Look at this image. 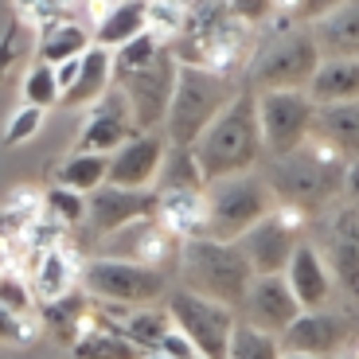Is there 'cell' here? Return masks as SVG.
<instances>
[{"instance_id": "6da1fadb", "label": "cell", "mask_w": 359, "mask_h": 359, "mask_svg": "<svg viewBox=\"0 0 359 359\" xmlns=\"http://www.w3.org/2000/svg\"><path fill=\"white\" fill-rule=\"evenodd\" d=\"M348 164L351 156H344L332 141H324L320 133H309L301 149H293L285 156H269L262 180H266V188L273 191L278 203L313 211V207H328L344 196Z\"/></svg>"}, {"instance_id": "7a4b0ae2", "label": "cell", "mask_w": 359, "mask_h": 359, "mask_svg": "<svg viewBox=\"0 0 359 359\" xmlns=\"http://www.w3.org/2000/svg\"><path fill=\"white\" fill-rule=\"evenodd\" d=\"M203 180H223V176H243L254 172L262 161V137H258V117H254V90L238 86L234 98L219 109V117L191 144Z\"/></svg>"}, {"instance_id": "3957f363", "label": "cell", "mask_w": 359, "mask_h": 359, "mask_svg": "<svg viewBox=\"0 0 359 359\" xmlns=\"http://www.w3.org/2000/svg\"><path fill=\"white\" fill-rule=\"evenodd\" d=\"M176 269L184 273V289L226 309L243 305L246 285L254 278L238 243H219V238H188V243H180Z\"/></svg>"}, {"instance_id": "277c9868", "label": "cell", "mask_w": 359, "mask_h": 359, "mask_svg": "<svg viewBox=\"0 0 359 359\" xmlns=\"http://www.w3.org/2000/svg\"><path fill=\"white\" fill-rule=\"evenodd\" d=\"M238 86H243L238 79H223V74L199 71V67H176L168 114H164V141L176 149H191L196 137L215 121Z\"/></svg>"}, {"instance_id": "5b68a950", "label": "cell", "mask_w": 359, "mask_h": 359, "mask_svg": "<svg viewBox=\"0 0 359 359\" xmlns=\"http://www.w3.org/2000/svg\"><path fill=\"white\" fill-rule=\"evenodd\" d=\"M79 289L94 301V305L106 309H144L161 301L168 293V273L149 266H137V262L126 258H109V254H98V258H86L79 269Z\"/></svg>"}, {"instance_id": "8992f818", "label": "cell", "mask_w": 359, "mask_h": 359, "mask_svg": "<svg viewBox=\"0 0 359 359\" xmlns=\"http://www.w3.org/2000/svg\"><path fill=\"white\" fill-rule=\"evenodd\" d=\"M316 63H320V51H316L309 27H285L250 51L243 86H250L254 94H262V90H305Z\"/></svg>"}, {"instance_id": "52a82bcc", "label": "cell", "mask_w": 359, "mask_h": 359, "mask_svg": "<svg viewBox=\"0 0 359 359\" xmlns=\"http://www.w3.org/2000/svg\"><path fill=\"white\" fill-rule=\"evenodd\" d=\"M203 196H207V238H219V243H238L278 203L258 172L207 180Z\"/></svg>"}, {"instance_id": "ba28073f", "label": "cell", "mask_w": 359, "mask_h": 359, "mask_svg": "<svg viewBox=\"0 0 359 359\" xmlns=\"http://www.w3.org/2000/svg\"><path fill=\"white\" fill-rule=\"evenodd\" d=\"M316 106L305 98V90H262L254 94V117H258L262 156H285L305 144L313 133Z\"/></svg>"}, {"instance_id": "9c48e42d", "label": "cell", "mask_w": 359, "mask_h": 359, "mask_svg": "<svg viewBox=\"0 0 359 359\" xmlns=\"http://www.w3.org/2000/svg\"><path fill=\"white\" fill-rule=\"evenodd\" d=\"M164 313H168L172 328H176L191 348L199 351L203 359H223L226 340H231V328H234V309L215 305L207 297L191 293V289H172L168 301H164Z\"/></svg>"}, {"instance_id": "30bf717a", "label": "cell", "mask_w": 359, "mask_h": 359, "mask_svg": "<svg viewBox=\"0 0 359 359\" xmlns=\"http://www.w3.org/2000/svg\"><path fill=\"white\" fill-rule=\"evenodd\" d=\"M305 223H309V211H301L293 203H273V211L238 238V250H243L254 278H262V273H281L285 269L293 246L301 243Z\"/></svg>"}, {"instance_id": "8fae6325", "label": "cell", "mask_w": 359, "mask_h": 359, "mask_svg": "<svg viewBox=\"0 0 359 359\" xmlns=\"http://www.w3.org/2000/svg\"><path fill=\"white\" fill-rule=\"evenodd\" d=\"M172 82H176V59L168 55V47H164L149 67L114 79V86L126 94V106H129V117H133L137 133H156V129L164 126Z\"/></svg>"}, {"instance_id": "7c38bea8", "label": "cell", "mask_w": 359, "mask_h": 359, "mask_svg": "<svg viewBox=\"0 0 359 359\" xmlns=\"http://www.w3.org/2000/svg\"><path fill=\"white\" fill-rule=\"evenodd\" d=\"M278 344L281 351H293V355L332 359L351 348V320L332 313V309H309V313H297L281 328Z\"/></svg>"}, {"instance_id": "4fadbf2b", "label": "cell", "mask_w": 359, "mask_h": 359, "mask_svg": "<svg viewBox=\"0 0 359 359\" xmlns=\"http://www.w3.org/2000/svg\"><path fill=\"white\" fill-rule=\"evenodd\" d=\"M153 211H156L153 191H129V188L102 184L98 191L86 196L82 231H86L94 243H106L109 234L126 231V226H133V223H144V219H153Z\"/></svg>"}, {"instance_id": "5bb4252c", "label": "cell", "mask_w": 359, "mask_h": 359, "mask_svg": "<svg viewBox=\"0 0 359 359\" xmlns=\"http://www.w3.org/2000/svg\"><path fill=\"white\" fill-rule=\"evenodd\" d=\"M164 153H168V141L161 133H133L106 156V184L129 191H153Z\"/></svg>"}, {"instance_id": "9a60e30c", "label": "cell", "mask_w": 359, "mask_h": 359, "mask_svg": "<svg viewBox=\"0 0 359 359\" xmlns=\"http://www.w3.org/2000/svg\"><path fill=\"white\" fill-rule=\"evenodd\" d=\"M133 117H129L126 94L117 86H109L94 106H86V121L79 129V141H74V153H98L109 156L117 144H126L133 137Z\"/></svg>"}, {"instance_id": "2e32d148", "label": "cell", "mask_w": 359, "mask_h": 359, "mask_svg": "<svg viewBox=\"0 0 359 359\" xmlns=\"http://www.w3.org/2000/svg\"><path fill=\"white\" fill-rule=\"evenodd\" d=\"M79 269H82V258H79V250H74V234L63 246L32 254V258L20 262V273H24L27 289L36 297V305L55 301V297H67L71 289H79Z\"/></svg>"}, {"instance_id": "e0dca14e", "label": "cell", "mask_w": 359, "mask_h": 359, "mask_svg": "<svg viewBox=\"0 0 359 359\" xmlns=\"http://www.w3.org/2000/svg\"><path fill=\"white\" fill-rule=\"evenodd\" d=\"M281 281L289 285V293H293V301L301 305V313H309V309H328L332 297H336L328 266H324V258H320V246L305 243V238L293 246L285 269H281Z\"/></svg>"}, {"instance_id": "ac0fdd59", "label": "cell", "mask_w": 359, "mask_h": 359, "mask_svg": "<svg viewBox=\"0 0 359 359\" xmlns=\"http://www.w3.org/2000/svg\"><path fill=\"white\" fill-rule=\"evenodd\" d=\"M102 246H106L109 258H126V262H137V266L161 269V273L168 266H176V254H180V243L168 231L156 226V219H144V223H133L126 231L109 234Z\"/></svg>"}, {"instance_id": "d6986e66", "label": "cell", "mask_w": 359, "mask_h": 359, "mask_svg": "<svg viewBox=\"0 0 359 359\" xmlns=\"http://www.w3.org/2000/svg\"><path fill=\"white\" fill-rule=\"evenodd\" d=\"M238 309H246V316H243L246 324H254V328H262V332H273V336L301 313V305L293 301V293H289V285L281 281V273L250 278L246 297H243Z\"/></svg>"}, {"instance_id": "ffe728a7", "label": "cell", "mask_w": 359, "mask_h": 359, "mask_svg": "<svg viewBox=\"0 0 359 359\" xmlns=\"http://www.w3.org/2000/svg\"><path fill=\"white\" fill-rule=\"evenodd\" d=\"M156 226L168 231L176 243L207 238V196L203 188H156Z\"/></svg>"}, {"instance_id": "44dd1931", "label": "cell", "mask_w": 359, "mask_h": 359, "mask_svg": "<svg viewBox=\"0 0 359 359\" xmlns=\"http://www.w3.org/2000/svg\"><path fill=\"white\" fill-rule=\"evenodd\" d=\"M117 313L121 309H106V305L90 309L82 332L71 344V355L74 359H141L144 351L126 340L121 324H117Z\"/></svg>"}, {"instance_id": "7402d4cb", "label": "cell", "mask_w": 359, "mask_h": 359, "mask_svg": "<svg viewBox=\"0 0 359 359\" xmlns=\"http://www.w3.org/2000/svg\"><path fill=\"white\" fill-rule=\"evenodd\" d=\"M309 27L320 59H355L359 55V16H355V0H344L340 8L316 16Z\"/></svg>"}, {"instance_id": "603a6c76", "label": "cell", "mask_w": 359, "mask_h": 359, "mask_svg": "<svg viewBox=\"0 0 359 359\" xmlns=\"http://www.w3.org/2000/svg\"><path fill=\"white\" fill-rule=\"evenodd\" d=\"M90 27L82 24L79 16H55L39 27V39H36V59L47 67H59L67 59H79V55L90 51Z\"/></svg>"}, {"instance_id": "cb8c5ba5", "label": "cell", "mask_w": 359, "mask_h": 359, "mask_svg": "<svg viewBox=\"0 0 359 359\" xmlns=\"http://www.w3.org/2000/svg\"><path fill=\"white\" fill-rule=\"evenodd\" d=\"M359 94V63L355 59H320L313 79L305 82V98L313 106H340Z\"/></svg>"}, {"instance_id": "d4e9b609", "label": "cell", "mask_w": 359, "mask_h": 359, "mask_svg": "<svg viewBox=\"0 0 359 359\" xmlns=\"http://www.w3.org/2000/svg\"><path fill=\"white\" fill-rule=\"evenodd\" d=\"M109 86H114L109 51H102V47H90V51L79 59V74H74L71 90L59 98V106H67V109H86V106H94V102H98Z\"/></svg>"}, {"instance_id": "484cf974", "label": "cell", "mask_w": 359, "mask_h": 359, "mask_svg": "<svg viewBox=\"0 0 359 359\" xmlns=\"http://www.w3.org/2000/svg\"><path fill=\"white\" fill-rule=\"evenodd\" d=\"M90 309H94V301H90L82 289H71L67 297L43 301V305L36 309V320H39V328L55 332V340H63L67 348H71L74 336H79V332H82V324H86Z\"/></svg>"}, {"instance_id": "4316f807", "label": "cell", "mask_w": 359, "mask_h": 359, "mask_svg": "<svg viewBox=\"0 0 359 359\" xmlns=\"http://www.w3.org/2000/svg\"><path fill=\"white\" fill-rule=\"evenodd\" d=\"M313 133L324 141H332L344 156L355 161V141H359V106L355 102H340V106H316L313 114Z\"/></svg>"}, {"instance_id": "83f0119b", "label": "cell", "mask_w": 359, "mask_h": 359, "mask_svg": "<svg viewBox=\"0 0 359 359\" xmlns=\"http://www.w3.org/2000/svg\"><path fill=\"white\" fill-rule=\"evenodd\" d=\"M332 289L355 301L359 297V238H328V246L320 250Z\"/></svg>"}, {"instance_id": "f1b7e54d", "label": "cell", "mask_w": 359, "mask_h": 359, "mask_svg": "<svg viewBox=\"0 0 359 359\" xmlns=\"http://www.w3.org/2000/svg\"><path fill=\"white\" fill-rule=\"evenodd\" d=\"M117 324H121V332H126L129 344H137L141 351H156L161 348V340L172 332V320L164 309H153V305H144V309H129L126 316L117 313Z\"/></svg>"}, {"instance_id": "f546056e", "label": "cell", "mask_w": 359, "mask_h": 359, "mask_svg": "<svg viewBox=\"0 0 359 359\" xmlns=\"http://www.w3.org/2000/svg\"><path fill=\"white\" fill-rule=\"evenodd\" d=\"M39 215H47L51 223H59L67 234H79L82 219H86V196L63 188V184H51L47 191H39Z\"/></svg>"}, {"instance_id": "4dcf8cb0", "label": "cell", "mask_w": 359, "mask_h": 359, "mask_svg": "<svg viewBox=\"0 0 359 359\" xmlns=\"http://www.w3.org/2000/svg\"><path fill=\"white\" fill-rule=\"evenodd\" d=\"M55 184H63V188L79 191V196H90V191H98L106 184V156L98 153H71L59 172H55Z\"/></svg>"}, {"instance_id": "1f68e13d", "label": "cell", "mask_w": 359, "mask_h": 359, "mask_svg": "<svg viewBox=\"0 0 359 359\" xmlns=\"http://www.w3.org/2000/svg\"><path fill=\"white\" fill-rule=\"evenodd\" d=\"M191 4L196 0H144V32L168 47L188 24Z\"/></svg>"}, {"instance_id": "d6a6232c", "label": "cell", "mask_w": 359, "mask_h": 359, "mask_svg": "<svg viewBox=\"0 0 359 359\" xmlns=\"http://www.w3.org/2000/svg\"><path fill=\"white\" fill-rule=\"evenodd\" d=\"M223 359H281V344L273 332H262L246 320H234Z\"/></svg>"}, {"instance_id": "836d02e7", "label": "cell", "mask_w": 359, "mask_h": 359, "mask_svg": "<svg viewBox=\"0 0 359 359\" xmlns=\"http://www.w3.org/2000/svg\"><path fill=\"white\" fill-rule=\"evenodd\" d=\"M156 188H207L203 172H199L196 156H191V149H176V144H168V153H164L161 161V172H156Z\"/></svg>"}, {"instance_id": "e575fe53", "label": "cell", "mask_w": 359, "mask_h": 359, "mask_svg": "<svg viewBox=\"0 0 359 359\" xmlns=\"http://www.w3.org/2000/svg\"><path fill=\"white\" fill-rule=\"evenodd\" d=\"M20 106H36V109H51L59 106V86H55V71L47 63H32L20 79Z\"/></svg>"}, {"instance_id": "d590c367", "label": "cell", "mask_w": 359, "mask_h": 359, "mask_svg": "<svg viewBox=\"0 0 359 359\" xmlns=\"http://www.w3.org/2000/svg\"><path fill=\"white\" fill-rule=\"evenodd\" d=\"M161 51H164V43H161V39H153L149 32L133 36L129 43H121L117 51H109V67H114V79H121V74H133V71H141V67H149Z\"/></svg>"}, {"instance_id": "8d00e7d4", "label": "cell", "mask_w": 359, "mask_h": 359, "mask_svg": "<svg viewBox=\"0 0 359 359\" xmlns=\"http://www.w3.org/2000/svg\"><path fill=\"white\" fill-rule=\"evenodd\" d=\"M0 309H8V313L16 316H36V297H32V289H27L24 273L20 269H0Z\"/></svg>"}, {"instance_id": "74e56055", "label": "cell", "mask_w": 359, "mask_h": 359, "mask_svg": "<svg viewBox=\"0 0 359 359\" xmlns=\"http://www.w3.org/2000/svg\"><path fill=\"white\" fill-rule=\"evenodd\" d=\"M39 129H43V109L36 106H16L8 114V121H4V144L8 149H20V144L36 141Z\"/></svg>"}, {"instance_id": "f35d334b", "label": "cell", "mask_w": 359, "mask_h": 359, "mask_svg": "<svg viewBox=\"0 0 359 359\" xmlns=\"http://www.w3.org/2000/svg\"><path fill=\"white\" fill-rule=\"evenodd\" d=\"M74 8V0H16V24L24 27H43L47 20L55 16H67Z\"/></svg>"}, {"instance_id": "ab89813d", "label": "cell", "mask_w": 359, "mask_h": 359, "mask_svg": "<svg viewBox=\"0 0 359 359\" xmlns=\"http://www.w3.org/2000/svg\"><path fill=\"white\" fill-rule=\"evenodd\" d=\"M39 336V320L36 316H16L8 309H0V344L4 348H24Z\"/></svg>"}, {"instance_id": "60d3db41", "label": "cell", "mask_w": 359, "mask_h": 359, "mask_svg": "<svg viewBox=\"0 0 359 359\" xmlns=\"http://www.w3.org/2000/svg\"><path fill=\"white\" fill-rule=\"evenodd\" d=\"M328 234H332V238H355V234H359V211H355V203H348V199L328 203Z\"/></svg>"}, {"instance_id": "b9f144b4", "label": "cell", "mask_w": 359, "mask_h": 359, "mask_svg": "<svg viewBox=\"0 0 359 359\" xmlns=\"http://www.w3.org/2000/svg\"><path fill=\"white\" fill-rule=\"evenodd\" d=\"M223 8L226 16H234L246 27H258L269 20V0H223Z\"/></svg>"}, {"instance_id": "7bdbcfd3", "label": "cell", "mask_w": 359, "mask_h": 359, "mask_svg": "<svg viewBox=\"0 0 359 359\" xmlns=\"http://www.w3.org/2000/svg\"><path fill=\"white\" fill-rule=\"evenodd\" d=\"M20 24H8L4 27V36H0V79H8V71L16 67V59H20Z\"/></svg>"}, {"instance_id": "ee69618b", "label": "cell", "mask_w": 359, "mask_h": 359, "mask_svg": "<svg viewBox=\"0 0 359 359\" xmlns=\"http://www.w3.org/2000/svg\"><path fill=\"white\" fill-rule=\"evenodd\" d=\"M340 4H344V0H301V24H313L316 16L340 8Z\"/></svg>"}, {"instance_id": "f6af8a7d", "label": "cell", "mask_w": 359, "mask_h": 359, "mask_svg": "<svg viewBox=\"0 0 359 359\" xmlns=\"http://www.w3.org/2000/svg\"><path fill=\"white\" fill-rule=\"evenodd\" d=\"M332 359H355V348H348V351H340V355H332Z\"/></svg>"}, {"instance_id": "bcb514c9", "label": "cell", "mask_w": 359, "mask_h": 359, "mask_svg": "<svg viewBox=\"0 0 359 359\" xmlns=\"http://www.w3.org/2000/svg\"><path fill=\"white\" fill-rule=\"evenodd\" d=\"M141 359H168V355H161V351H144Z\"/></svg>"}, {"instance_id": "7dc6e473", "label": "cell", "mask_w": 359, "mask_h": 359, "mask_svg": "<svg viewBox=\"0 0 359 359\" xmlns=\"http://www.w3.org/2000/svg\"><path fill=\"white\" fill-rule=\"evenodd\" d=\"M281 359H313V355H293V351H281Z\"/></svg>"}]
</instances>
